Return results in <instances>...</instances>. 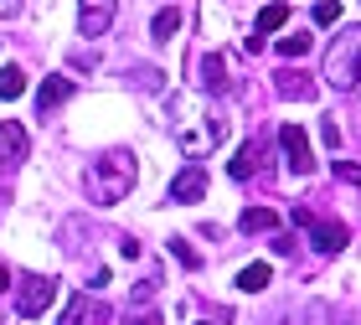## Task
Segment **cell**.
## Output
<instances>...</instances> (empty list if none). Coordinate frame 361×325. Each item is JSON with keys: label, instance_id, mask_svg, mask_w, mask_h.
I'll list each match as a JSON object with an SVG mask.
<instances>
[{"label": "cell", "instance_id": "1", "mask_svg": "<svg viewBox=\"0 0 361 325\" xmlns=\"http://www.w3.org/2000/svg\"><path fill=\"white\" fill-rule=\"evenodd\" d=\"M135 181H140V166H135L129 150H109V155L88 160V171H83V191H88V202H98V207L124 202L129 191H135Z\"/></svg>", "mask_w": 361, "mask_h": 325}, {"label": "cell", "instance_id": "2", "mask_svg": "<svg viewBox=\"0 0 361 325\" xmlns=\"http://www.w3.org/2000/svg\"><path fill=\"white\" fill-rule=\"evenodd\" d=\"M325 83L361 99V26L341 31V37L325 47Z\"/></svg>", "mask_w": 361, "mask_h": 325}, {"label": "cell", "instance_id": "3", "mask_svg": "<svg viewBox=\"0 0 361 325\" xmlns=\"http://www.w3.org/2000/svg\"><path fill=\"white\" fill-rule=\"evenodd\" d=\"M52 300H57V284L47 279V274H26L21 289H16V315L37 320L42 310H52Z\"/></svg>", "mask_w": 361, "mask_h": 325}, {"label": "cell", "instance_id": "4", "mask_svg": "<svg viewBox=\"0 0 361 325\" xmlns=\"http://www.w3.org/2000/svg\"><path fill=\"white\" fill-rule=\"evenodd\" d=\"M227 135V124L222 119H207V124H196V129H176V145H180V155H207V150H217Z\"/></svg>", "mask_w": 361, "mask_h": 325}, {"label": "cell", "instance_id": "5", "mask_svg": "<svg viewBox=\"0 0 361 325\" xmlns=\"http://www.w3.org/2000/svg\"><path fill=\"white\" fill-rule=\"evenodd\" d=\"M26 155H31V135H26L16 119H0V176L16 171Z\"/></svg>", "mask_w": 361, "mask_h": 325}, {"label": "cell", "instance_id": "6", "mask_svg": "<svg viewBox=\"0 0 361 325\" xmlns=\"http://www.w3.org/2000/svg\"><path fill=\"white\" fill-rule=\"evenodd\" d=\"M279 145H284V160H289V171H294V176H310V171H315L310 135H305L300 124H284V129H279Z\"/></svg>", "mask_w": 361, "mask_h": 325}, {"label": "cell", "instance_id": "7", "mask_svg": "<svg viewBox=\"0 0 361 325\" xmlns=\"http://www.w3.org/2000/svg\"><path fill=\"white\" fill-rule=\"evenodd\" d=\"M114 11H119V0H78V31L83 37H104L114 26Z\"/></svg>", "mask_w": 361, "mask_h": 325}, {"label": "cell", "instance_id": "8", "mask_svg": "<svg viewBox=\"0 0 361 325\" xmlns=\"http://www.w3.org/2000/svg\"><path fill=\"white\" fill-rule=\"evenodd\" d=\"M62 325H109V305L93 295H73L62 310Z\"/></svg>", "mask_w": 361, "mask_h": 325}, {"label": "cell", "instance_id": "9", "mask_svg": "<svg viewBox=\"0 0 361 325\" xmlns=\"http://www.w3.org/2000/svg\"><path fill=\"white\" fill-rule=\"evenodd\" d=\"M207 197V171L202 166H186L171 181V207H191V202H202Z\"/></svg>", "mask_w": 361, "mask_h": 325}, {"label": "cell", "instance_id": "10", "mask_svg": "<svg viewBox=\"0 0 361 325\" xmlns=\"http://www.w3.org/2000/svg\"><path fill=\"white\" fill-rule=\"evenodd\" d=\"M196 73H202V88L207 93H227V88H233V78H227V52H207Z\"/></svg>", "mask_w": 361, "mask_h": 325}, {"label": "cell", "instance_id": "11", "mask_svg": "<svg viewBox=\"0 0 361 325\" xmlns=\"http://www.w3.org/2000/svg\"><path fill=\"white\" fill-rule=\"evenodd\" d=\"M73 93H78V88H73V78H47V83L37 88V114H52L57 104H68Z\"/></svg>", "mask_w": 361, "mask_h": 325}, {"label": "cell", "instance_id": "12", "mask_svg": "<svg viewBox=\"0 0 361 325\" xmlns=\"http://www.w3.org/2000/svg\"><path fill=\"white\" fill-rule=\"evenodd\" d=\"M274 88H279V99H300V104H310L315 99V83H310L305 73H294V68H284L274 78Z\"/></svg>", "mask_w": 361, "mask_h": 325}, {"label": "cell", "instance_id": "13", "mask_svg": "<svg viewBox=\"0 0 361 325\" xmlns=\"http://www.w3.org/2000/svg\"><path fill=\"white\" fill-rule=\"evenodd\" d=\"M310 243H315V248L320 253H341V248H346V227H341V222H310Z\"/></svg>", "mask_w": 361, "mask_h": 325}, {"label": "cell", "instance_id": "14", "mask_svg": "<svg viewBox=\"0 0 361 325\" xmlns=\"http://www.w3.org/2000/svg\"><path fill=\"white\" fill-rule=\"evenodd\" d=\"M258 160H264V145L248 140V145L238 150V160H227V176H233V181H248V176L258 171Z\"/></svg>", "mask_w": 361, "mask_h": 325}, {"label": "cell", "instance_id": "15", "mask_svg": "<svg viewBox=\"0 0 361 325\" xmlns=\"http://www.w3.org/2000/svg\"><path fill=\"white\" fill-rule=\"evenodd\" d=\"M26 93V73L16 68V62H6V68H0V104H16Z\"/></svg>", "mask_w": 361, "mask_h": 325}, {"label": "cell", "instance_id": "16", "mask_svg": "<svg viewBox=\"0 0 361 325\" xmlns=\"http://www.w3.org/2000/svg\"><path fill=\"white\" fill-rule=\"evenodd\" d=\"M269 279H274V269H269V264H248V269L238 274V289H243V295H264Z\"/></svg>", "mask_w": 361, "mask_h": 325}, {"label": "cell", "instance_id": "17", "mask_svg": "<svg viewBox=\"0 0 361 325\" xmlns=\"http://www.w3.org/2000/svg\"><path fill=\"white\" fill-rule=\"evenodd\" d=\"M238 227H243V233H274V227H279V212H274V207H248Z\"/></svg>", "mask_w": 361, "mask_h": 325}, {"label": "cell", "instance_id": "18", "mask_svg": "<svg viewBox=\"0 0 361 325\" xmlns=\"http://www.w3.org/2000/svg\"><path fill=\"white\" fill-rule=\"evenodd\" d=\"M289 21V0H274V6H264L258 11V37H269V31H279Z\"/></svg>", "mask_w": 361, "mask_h": 325}, {"label": "cell", "instance_id": "19", "mask_svg": "<svg viewBox=\"0 0 361 325\" xmlns=\"http://www.w3.org/2000/svg\"><path fill=\"white\" fill-rule=\"evenodd\" d=\"M176 26H180V11H160L155 21H150V37L166 42V37H176Z\"/></svg>", "mask_w": 361, "mask_h": 325}, {"label": "cell", "instance_id": "20", "mask_svg": "<svg viewBox=\"0 0 361 325\" xmlns=\"http://www.w3.org/2000/svg\"><path fill=\"white\" fill-rule=\"evenodd\" d=\"M310 47H315V37H305V31H294V37L279 42V57H305Z\"/></svg>", "mask_w": 361, "mask_h": 325}, {"label": "cell", "instance_id": "21", "mask_svg": "<svg viewBox=\"0 0 361 325\" xmlns=\"http://www.w3.org/2000/svg\"><path fill=\"white\" fill-rule=\"evenodd\" d=\"M310 16H315V26H336L341 21V6H336V0H315V11H310Z\"/></svg>", "mask_w": 361, "mask_h": 325}, {"label": "cell", "instance_id": "22", "mask_svg": "<svg viewBox=\"0 0 361 325\" xmlns=\"http://www.w3.org/2000/svg\"><path fill=\"white\" fill-rule=\"evenodd\" d=\"M171 253H176V258H180L186 269H202V258H196V248H191L186 238H171Z\"/></svg>", "mask_w": 361, "mask_h": 325}, {"label": "cell", "instance_id": "23", "mask_svg": "<svg viewBox=\"0 0 361 325\" xmlns=\"http://www.w3.org/2000/svg\"><path fill=\"white\" fill-rule=\"evenodd\" d=\"M336 181H346V186H361V166H356V160H336Z\"/></svg>", "mask_w": 361, "mask_h": 325}, {"label": "cell", "instance_id": "24", "mask_svg": "<svg viewBox=\"0 0 361 325\" xmlns=\"http://www.w3.org/2000/svg\"><path fill=\"white\" fill-rule=\"evenodd\" d=\"M320 140H325V145H331V150H336V145H341V129H336L331 119H325V124H320Z\"/></svg>", "mask_w": 361, "mask_h": 325}, {"label": "cell", "instance_id": "25", "mask_svg": "<svg viewBox=\"0 0 361 325\" xmlns=\"http://www.w3.org/2000/svg\"><path fill=\"white\" fill-rule=\"evenodd\" d=\"M16 11H21V0H0V21H11Z\"/></svg>", "mask_w": 361, "mask_h": 325}, {"label": "cell", "instance_id": "26", "mask_svg": "<svg viewBox=\"0 0 361 325\" xmlns=\"http://www.w3.org/2000/svg\"><path fill=\"white\" fill-rule=\"evenodd\" d=\"M135 325H160V315H135Z\"/></svg>", "mask_w": 361, "mask_h": 325}, {"label": "cell", "instance_id": "27", "mask_svg": "<svg viewBox=\"0 0 361 325\" xmlns=\"http://www.w3.org/2000/svg\"><path fill=\"white\" fill-rule=\"evenodd\" d=\"M0 289H11V269L6 264H0Z\"/></svg>", "mask_w": 361, "mask_h": 325}]
</instances>
